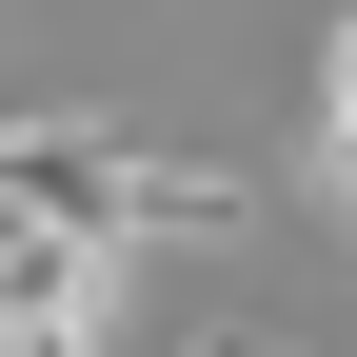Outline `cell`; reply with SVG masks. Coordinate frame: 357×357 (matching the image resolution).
Listing matches in <instances>:
<instances>
[{"mask_svg": "<svg viewBox=\"0 0 357 357\" xmlns=\"http://www.w3.org/2000/svg\"><path fill=\"white\" fill-rule=\"evenodd\" d=\"M199 357H298V337H199Z\"/></svg>", "mask_w": 357, "mask_h": 357, "instance_id": "3", "label": "cell"}, {"mask_svg": "<svg viewBox=\"0 0 357 357\" xmlns=\"http://www.w3.org/2000/svg\"><path fill=\"white\" fill-rule=\"evenodd\" d=\"M20 199H60V218H119V238H238V218H258V178H218V159H159V139H119V119H20Z\"/></svg>", "mask_w": 357, "mask_h": 357, "instance_id": "1", "label": "cell"}, {"mask_svg": "<svg viewBox=\"0 0 357 357\" xmlns=\"http://www.w3.org/2000/svg\"><path fill=\"white\" fill-rule=\"evenodd\" d=\"M318 178H337V218H357V20L318 40Z\"/></svg>", "mask_w": 357, "mask_h": 357, "instance_id": "2", "label": "cell"}]
</instances>
